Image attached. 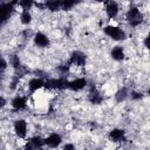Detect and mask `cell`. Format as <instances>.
Segmentation results:
<instances>
[{
  "label": "cell",
  "instance_id": "cell-5",
  "mask_svg": "<svg viewBox=\"0 0 150 150\" xmlns=\"http://www.w3.org/2000/svg\"><path fill=\"white\" fill-rule=\"evenodd\" d=\"M13 131L20 139H26L28 135V123L23 118H18L13 123Z\"/></svg>",
  "mask_w": 150,
  "mask_h": 150
},
{
  "label": "cell",
  "instance_id": "cell-8",
  "mask_svg": "<svg viewBox=\"0 0 150 150\" xmlns=\"http://www.w3.org/2000/svg\"><path fill=\"white\" fill-rule=\"evenodd\" d=\"M11 107L14 111H23L28 107V98L25 95H15L11 101Z\"/></svg>",
  "mask_w": 150,
  "mask_h": 150
},
{
  "label": "cell",
  "instance_id": "cell-21",
  "mask_svg": "<svg viewBox=\"0 0 150 150\" xmlns=\"http://www.w3.org/2000/svg\"><path fill=\"white\" fill-rule=\"evenodd\" d=\"M129 96L134 101H138V100H141L143 97V95H142L141 91H131V93H129Z\"/></svg>",
  "mask_w": 150,
  "mask_h": 150
},
{
  "label": "cell",
  "instance_id": "cell-6",
  "mask_svg": "<svg viewBox=\"0 0 150 150\" xmlns=\"http://www.w3.org/2000/svg\"><path fill=\"white\" fill-rule=\"evenodd\" d=\"M87 87H88V80L84 76H79V77L68 80V84H67V89L73 93L82 91Z\"/></svg>",
  "mask_w": 150,
  "mask_h": 150
},
{
  "label": "cell",
  "instance_id": "cell-2",
  "mask_svg": "<svg viewBox=\"0 0 150 150\" xmlns=\"http://www.w3.org/2000/svg\"><path fill=\"white\" fill-rule=\"evenodd\" d=\"M16 6H18V0H12V1H7V2H0V29L9 20V18L14 13Z\"/></svg>",
  "mask_w": 150,
  "mask_h": 150
},
{
  "label": "cell",
  "instance_id": "cell-17",
  "mask_svg": "<svg viewBox=\"0 0 150 150\" xmlns=\"http://www.w3.org/2000/svg\"><path fill=\"white\" fill-rule=\"evenodd\" d=\"M129 96V90L125 88V87H122L120 88L118 90H116V93L114 94V97H115V101L117 103H122L123 101L127 100V97Z\"/></svg>",
  "mask_w": 150,
  "mask_h": 150
},
{
  "label": "cell",
  "instance_id": "cell-10",
  "mask_svg": "<svg viewBox=\"0 0 150 150\" xmlns=\"http://www.w3.org/2000/svg\"><path fill=\"white\" fill-rule=\"evenodd\" d=\"M43 83H45V79L40 76H34L29 79L27 82V91L29 94H35L36 91L43 89Z\"/></svg>",
  "mask_w": 150,
  "mask_h": 150
},
{
  "label": "cell",
  "instance_id": "cell-15",
  "mask_svg": "<svg viewBox=\"0 0 150 150\" xmlns=\"http://www.w3.org/2000/svg\"><path fill=\"white\" fill-rule=\"evenodd\" d=\"M27 148L29 149H40L45 146V137L40 135H34L27 139Z\"/></svg>",
  "mask_w": 150,
  "mask_h": 150
},
{
  "label": "cell",
  "instance_id": "cell-23",
  "mask_svg": "<svg viewBox=\"0 0 150 150\" xmlns=\"http://www.w3.org/2000/svg\"><path fill=\"white\" fill-rule=\"evenodd\" d=\"M62 148H63V149H74L75 145H74V144H64Z\"/></svg>",
  "mask_w": 150,
  "mask_h": 150
},
{
  "label": "cell",
  "instance_id": "cell-14",
  "mask_svg": "<svg viewBox=\"0 0 150 150\" xmlns=\"http://www.w3.org/2000/svg\"><path fill=\"white\" fill-rule=\"evenodd\" d=\"M110 57L116 61V62H121L125 59V49L123 46L121 45H116L110 49Z\"/></svg>",
  "mask_w": 150,
  "mask_h": 150
},
{
  "label": "cell",
  "instance_id": "cell-4",
  "mask_svg": "<svg viewBox=\"0 0 150 150\" xmlns=\"http://www.w3.org/2000/svg\"><path fill=\"white\" fill-rule=\"evenodd\" d=\"M70 67L75 68H83L87 64V55L81 50H73L67 60Z\"/></svg>",
  "mask_w": 150,
  "mask_h": 150
},
{
  "label": "cell",
  "instance_id": "cell-11",
  "mask_svg": "<svg viewBox=\"0 0 150 150\" xmlns=\"http://www.w3.org/2000/svg\"><path fill=\"white\" fill-rule=\"evenodd\" d=\"M88 101L91 104H95V105L101 104L104 101V95L100 89H97L96 87L91 86L89 88V90H88Z\"/></svg>",
  "mask_w": 150,
  "mask_h": 150
},
{
  "label": "cell",
  "instance_id": "cell-3",
  "mask_svg": "<svg viewBox=\"0 0 150 150\" xmlns=\"http://www.w3.org/2000/svg\"><path fill=\"white\" fill-rule=\"evenodd\" d=\"M103 33L105 36H108L109 39H111L112 41L120 42V41H124L127 39V33L123 28H121L120 26H115V25H107L103 27Z\"/></svg>",
  "mask_w": 150,
  "mask_h": 150
},
{
  "label": "cell",
  "instance_id": "cell-7",
  "mask_svg": "<svg viewBox=\"0 0 150 150\" xmlns=\"http://www.w3.org/2000/svg\"><path fill=\"white\" fill-rule=\"evenodd\" d=\"M120 11H121L120 4L116 0H105L104 12H105V15H107L108 19H110V20L116 19L120 14Z\"/></svg>",
  "mask_w": 150,
  "mask_h": 150
},
{
  "label": "cell",
  "instance_id": "cell-18",
  "mask_svg": "<svg viewBox=\"0 0 150 150\" xmlns=\"http://www.w3.org/2000/svg\"><path fill=\"white\" fill-rule=\"evenodd\" d=\"M20 22L23 26H29L33 22V14H32V12L30 11H21Z\"/></svg>",
  "mask_w": 150,
  "mask_h": 150
},
{
  "label": "cell",
  "instance_id": "cell-24",
  "mask_svg": "<svg viewBox=\"0 0 150 150\" xmlns=\"http://www.w3.org/2000/svg\"><path fill=\"white\" fill-rule=\"evenodd\" d=\"M144 46H145V48H149V38L148 36L144 38Z\"/></svg>",
  "mask_w": 150,
  "mask_h": 150
},
{
  "label": "cell",
  "instance_id": "cell-13",
  "mask_svg": "<svg viewBox=\"0 0 150 150\" xmlns=\"http://www.w3.org/2000/svg\"><path fill=\"white\" fill-rule=\"evenodd\" d=\"M63 139L59 132H50L48 136L45 137V146L48 148H59L62 144Z\"/></svg>",
  "mask_w": 150,
  "mask_h": 150
},
{
  "label": "cell",
  "instance_id": "cell-16",
  "mask_svg": "<svg viewBox=\"0 0 150 150\" xmlns=\"http://www.w3.org/2000/svg\"><path fill=\"white\" fill-rule=\"evenodd\" d=\"M45 9L50 13H56L61 9V0H43Z\"/></svg>",
  "mask_w": 150,
  "mask_h": 150
},
{
  "label": "cell",
  "instance_id": "cell-19",
  "mask_svg": "<svg viewBox=\"0 0 150 150\" xmlns=\"http://www.w3.org/2000/svg\"><path fill=\"white\" fill-rule=\"evenodd\" d=\"M18 6L21 11H30L35 6V0H18Z\"/></svg>",
  "mask_w": 150,
  "mask_h": 150
},
{
  "label": "cell",
  "instance_id": "cell-1",
  "mask_svg": "<svg viewBox=\"0 0 150 150\" xmlns=\"http://www.w3.org/2000/svg\"><path fill=\"white\" fill-rule=\"evenodd\" d=\"M144 20V14L142 13V11L139 9L138 6L136 5H131L127 12H125V21L128 22V25L130 27H139L143 23Z\"/></svg>",
  "mask_w": 150,
  "mask_h": 150
},
{
  "label": "cell",
  "instance_id": "cell-20",
  "mask_svg": "<svg viewBox=\"0 0 150 150\" xmlns=\"http://www.w3.org/2000/svg\"><path fill=\"white\" fill-rule=\"evenodd\" d=\"M75 6H77L75 0H61V9L64 12L73 9Z\"/></svg>",
  "mask_w": 150,
  "mask_h": 150
},
{
  "label": "cell",
  "instance_id": "cell-9",
  "mask_svg": "<svg viewBox=\"0 0 150 150\" xmlns=\"http://www.w3.org/2000/svg\"><path fill=\"white\" fill-rule=\"evenodd\" d=\"M33 42L38 48H48L50 46V39L43 32H36L33 34Z\"/></svg>",
  "mask_w": 150,
  "mask_h": 150
},
{
  "label": "cell",
  "instance_id": "cell-22",
  "mask_svg": "<svg viewBox=\"0 0 150 150\" xmlns=\"http://www.w3.org/2000/svg\"><path fill=\"white\" fill-rule=\"evenodd\" d=\"M6 104H7L6 98H5L2 95H0V110H2V109L6 107Z\"/></svg>",
  "mask_w": 150,
  "mask_h": 150
},
{
  "label": "cell",
  "instance_id": "cell-25",
  "mask_svg": "<svg viewBox=\"0 0 150 150\" xmlns=\"http://www.w3.org/2000/svg\"><path fill=\"white\" fill-rule=\"evenodd\" d=\"M95 2H97V4H104L105 2V0H94Z\"/></svg>",
  "mask_w": 150,
  "mask_h": 150
},
{
  "label": "cell",
  "instance_id": "cell-12",
  "mask_svg": "<svg viewBox=\"0 0 150 150\" xmlns=\"http://www.w3.org/2000/svg\"><path fill=\"white\" fill-rule=\"evenodd\" d=\"M108 138L112 143H122V142L127 141L125 131L122 128H112L108 132Z\"/></svg>",
  "mask_w": 150,
  "mask_h": 150
}]
</instances>
